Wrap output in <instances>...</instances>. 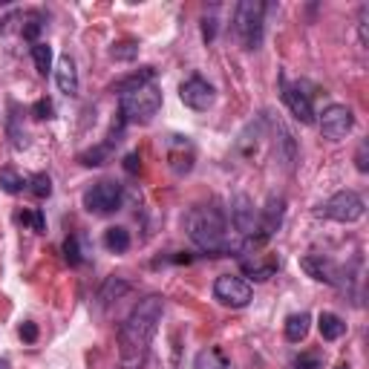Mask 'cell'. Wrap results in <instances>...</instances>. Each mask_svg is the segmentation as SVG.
Masks as SVG:
<instances>
[{
	"label": "cell",
	"instance_id": "1",
	"mask_svg": "<svg viewBox=\"0 0 369 369\" xmlns=\"http://www.w3.org/2000/svg\"><path fill=\"white\" fill-rule=\"evenodd\" d=\"M165 312V300L159 294H148L145 300H138L136 309L127 314V320L121 323L119 329V352L124 363H138L142 355L148 352L156 329H159V320Z\"/></svg>",
	"mask_w": 369,
	"mask_h": 369
},
{
	"label": "cell",
	"instance_id": "2",
	"mask_svg": "<svg viewBox=\"0 0 369 369\" xmlns=\"http://www.w3.org/2000/svg\"><path fill=\"white\" fill-rule=\"evenodd\" d=\"M184 231L211 257H222L228 251H237V246L228 243V222L216 205H194L184 214Z\"/></svg>",
	"mask_w": 369,
	"mask_h": 369
},
{
	"label": "cell",
	"instance_id": "3",
	"mask_svg": "<svg viewBox=\"0 0 369 369\" xmlns=\"http://www.w3.org/2000/svg\"><path fill=\"white\" fill-rule=\"evenodd\" d=\"M159 107H162V89L148 84V87L127 92V96L119 99V119L124 124H148V121H153Z\"/></svg>",
	"mask_w": 369,
	"mask_h": 369
},
{
	"label": "cell",
	"instance_id": "4",
	"mask_svg": "<svg viewBox=\"0 0 369 369\" xmlns=\"http://www.w3.org/2000/svg\"><path fill=\"white\" fill-rule=\"evenodd\" d=\"M263 29H265V6L260 0H243L234 12V32L243 50H257L263 43Z\"/></svg>",
	"mask_w": 369,
	"mask_h": 369
},
{
	"label": "cell",
	"instance_id": "5",
	"mask_svg": "<svg viewBox=\"0 0 369 369\" xmlns=\"http://www.w3.org/2000/svg\"><path fill=\"white\" fill-rule=\"evenodd\" d=\"M84 208L92 214V216H110L121 208L124 202V184L113 182V179H101L96 184H89L81 197Z\"/></svg>",
	"mask_w": 369,
	"mask_h": 369
},
{
	"label": "cell",
	"instance_id": "6",
	"mask_svg": "<svg viewBox=\"0 0 369 369\" xmlns=\"http://www.w3.org/2000/svg\"><path fill=\"white\" fill-rule=\"evenodd\" d=\"M363 214H366V205L355 191H338L335 197H329L317 208V216H326V219H335V222H343V225L358 222Z\"/></svg>",
	"mask_w": 369,
	"mask_h": 369
},
{
	"label": "cell",
	"instance_id": "7",
	"mask_svg": "<svg viewBox=\"0 0 369 369\" xmlns=\"http://www.w3.org/2000/svg\"><path fill=\"white\" fill-rule=\"evenodd\" d=\"M214 297L222 303V306H231V309H246L254 297L251 286L243 280V277H234V274H222L216 277L214 283Z\"/></svg>",
	"mask_w": 369,
	"mask_h": 369
},
{
	"label": "cell",
	"instance_id": "8",
	"mask_svg": "<svg viewBox=\"0 0 369 369\" xmlns=\"http://www.w3.org/2000/svg\"><path fill=\"white\" fill-rule=\"evenodd\" d=\"M179 99H182V104L184 107H191V110H208L211 104H214V99H216V89H214V84L211 81H205L202 75H191L188 81H182V87H179Z\"/></svg>",
	"mask_w": 369,
	"mask_h": 369
},
{
	"label": "cell",
	"instance_id": "9",
	"mask_svg": "<svg viewBox=\"0 0 369 369\" xmlns=\"http://www.w3.org/2000/svg\"><path fill=\"white\" fill-rule=\"evenodd\" d=\"M355 127V116L346 104H329L320 116V133L332 138V142H341L346 138V133Z\"/></svg>",
	"mask_w": 369,
	"mask_h": 369
},
{
	"label": "cell",
	"instance_id": "10",
	"mask_svg": "<svg viewBox=\"0 0 369 369\" xmlns=\"http://www.w3.org/2000/svg\"><path fill=\"white\" fill-rule=\"evenodd\" d=\"M280 87H283V104L292 110V116L300 121V124H314V107H312V99L297 87V84H289L286 75L280 78Z\"/></svg>",
	"mask_w": 369,
	"mask_h": 369
},
{
	"label": "cell",
	"instance_id": "11",
	"mask_svg": "<svg viewBox=\"0 0 369 369\" xmlns=\"http://www.w3.org/2000/svg\"><path fill=\"white\" fill-rule=\"evenodd\" d=\"M194 162H197V150H194V145L188 142V138L170 136L167 138V165H170V170L184 176V173L194 170Z\"/></svg>",
	"mask_w": 369,
	"mask_h": 369
},
{
	"label": "cell",
	"instance_id": "12",
	"mask_svg": "<svg viewBox=\"0 0 369 369\" xmlns=\"http://www.w3.org/2000/svg\"><path fill=\"white\" fill-rule=\"evenodd\" d=\"M300 268L317 283H326V286H341L343 283L341 280V268L329 257H323V254H306L300 260Z\"/></svg>",
	"mask_w": 369,
	"mask_h": 369
},
{
	"label": "cell",
	"instance_id": "13",
	"mask_svg": "<svg viewBox=\"0 0 369 369\" xmlns=\"http://www.w3.org/2000/svg\"><path fill=\"white\" fill-rule=\"evenodd\" d=\"M121 127H124V121L119 119V127L113 124V133L107 136V142H101V145H96V148L78 153V162H81L84 167H101V165H107L110 156H113V148L121 142V138H119V136H121Z\"/></svg>",
	"mask_w": 369,
	"mask_h": 369
},
{
	"label": "cell",
	"instance_id": "14",
	"mask_svg": "<svg viewBox=\"0 0 369 369\" xmlns=\"http://www.w3.org/2000/svg\"><path fill=\"white\" fill-rule=\"evenodd\" d=\"M257 216H260V211L254 208V202L248 197H237L234 205H231V222H234V228L246 240L257 231Z\"/></svg>",
	"mask_w": 369,
	"mask_h": 369
},
{
	"label": "cell",
	"instance_id": "15",
	"mask_svg": "<svg viewBox=\"0 0 369 369\" xmlns=\"http://www.w3.org/2000/svg\"><path fill=\"white\" fill-rule=\"evenodd\" d=\"M55 84L64 96H78V70H75V61L70 55H61L58 58V67H55Z\"/></svg>",
	"mask_w": 369,
	"mask_h": 369
},
{
	"label": "cell",
	"instance_id": "16",
	"mask_svg": "<svg viewBox=\"0 0 369 369\" xmlns=\"http://www.w3.org/2000/svg\"><path fill=\"white\" fill-rule=\"evenodd\" d=\"M153 78H156V70H153V67H142L138 72H133V75H127V78L116 81L113 92H119V99H121V96H127V92H136V89L148 87V84H150Z\"/></svg>",
	"mask_w": 369,
	"mask_h": 369
},
{
	"label": "cell",
	"instance_id": "17",
	"mask_svg": "<svg viewBox=\"0 0 369 369\" xmlns=\"http://www.w3.org/2000/svg\"><path fill=\"white\" fill-rule=\"evenodd\" d=\"M317 329H320V338H323V341H341L343 332H346V323H343L338 314H332V312H323V314L317 317Z\"/></svg>",
	"mask_w": 369,
	"mask_h": 369
},
{
	"label": "cell",
	"instance_id": "18",
	"mask_svg": "<svg viewBox=\"0 0 369 369\" xmlns=\"http://www.w3.org/2000/svg\"><path fill=\"white\" fill-rule=\"evenodd\" d=\"M194 369H231V360L219 346H208V349H202L197 355Z\"/></svg>",
	"mask_w": 369,
	"mask_h": 369
},
{
	"label": "cell",
	"instance_id": "19",
	"mask_svg": "<svg viewBox=\"0 0 369 369\" xmlns=\"http://www.w3.org/2000/svg\"><path fill=\"white\" fill-rule=\"evenodd\" d=\"M309 329H312V317H309L306 312H297V314H292V317L286 320V341L300 343V341H306Z\"/></svg>",
	"mask_w": 369,
	"mask_h": 369
},
{
	"label": "cell",
	"instance_id": "20",
	"mask_svg": "<svg viewBox=\"0 0 369 369\" xmlns=\"http://www.w3.org/2000/svg\"><path fill=\"white\" fill-rule=\"evenodd\" d=\"M104 248L113 251V254H124L130 248V231L121 228V225H113L104 231Z\"/></svg>",
	"mask_w": 369,
	"mask_h": 369
},
{
	"label": "cell",
	"instance_id": "21",
	"mask_svg": "<svg viewBox=\"0 0 369 369\" xmlns=\"http://www.w3.org/2000/svg\"><path fill=\"white\" fill-rule=\"evenodd\" d=\"M240 268L248 274V277H254V280H271V277L277 274V268H280V265H277L274 260H268V263H248V260H243L240 263Z\"/></svg>",
	"mask_w": 369,
	"mask_h": 369
},
{
	"label": "cell",
	"instance_id": "22",
	"mask_svg": "<svg viewBox=\"0 0 369 369\" xmlns=\"http://www.w3.org/2000/svg\"><path fill=\"white\" fill-rule=\"evenodd\" d=\"M110 58L116 61H136L138 58V40L136 38H121L110 46Z\"/></svg>",
	"mask_w": 369,
	"mask_h": 369
},
{
	"label": "cell",
	"instance_id": "23",
	"mask_svg": "<svg viewBox=\"0 0 369 369\" xmlns=\"http://www.w3.org/2000/svg\"><path fill=\"white\" fill-rule=\"evenodd\" d=\"M32 61H35V70H38L40 75H46V72L53 70V46L43 43V40L32 43Z\"/></svg>",
	"mask_w": 369,
	"mask_h": 369
},
{
	"label": "cell",
	"instance_id": "24",
	"mask_svg": "<svg viewBox=\"0 0 369 369\" xmlns=\"http://www.w3.org/2000/svg\"><path fill=\"white\" fill-rule=\"evenodd\" d=\"M124 292H130V283H127V280H121V277H110V280L101 286V292H99V300L107 306V303L119 300Z\"/></svg>",
	"mask_w": 369,
	"mask_h": 369
},
{
	"label": "cell",
	"instance_id": "25",
	"mask_svg": "<svg viewBox=\"0 0 369 369\" xmlns=\"http://www.w3.org/2000/svg\"><path fill=\"white\" fill-rule=\"evenodd\" d=\"M0 188H4L6 194H21V191H26V179L18 170L4 167L0 170Z\"/></svg>",
	"mask_w": 369,
	"mask_h": 369
},
{
	"label": "cell",
	"instance_id": "26",
	"mask_svg": "<svg viewBox=\"0 0 369 369\" xmlns=\"http://www.w3.org/2000/svg\"><path fill=\"white\" fill-rule=\"evenodd\" d=\"M26 191L32 197H38V199H46V197L53 194V179L46 176V173H35L32 179H26Z\"/></svg>",
	"mask_w": 369,
	"mask_h": 369
},
{
	"label": "cell",
	"instance_id": "27",
	"mask_svg": "<svg viewBox=\"0 0 369 369\" xmlns=\"http://www.w3.org/2000/svg\"><path fill=\"white\" fill-rule=\"evenodd\" d=\"M64 260H67L70 265H81V263H84V254H81V240H78L75 234H70V237L64 240Z\"/></svg>",
	"mask_w": 369,
	"mask_h": 369
},
{
	"label": "cell",
	"instance_id": "28",
	"mask_svg": "<svg viewBox=\"0 0 369 369\" xmlns=\"http://www.w3.org/2000/svg\"><path fill=\"white\" fill-rule=\"evenodd\" d=\"M18 222L32 225V231H38V234H43V231H46V219H43L40 211H21V214H18Z\"/></svg>",
	"mask_w": 369,
	"mask_h": 369
},
{
	"label": "cell",
	"instance_id": "29",
	"mask_svg": "<svg viewBox=\"0 0 369 369\" xmlns=\"http://www.w3.org/2000/svg\"><path fill=\"white\" fill-rule=\"evenodd\" d=\"M40 29H43L40 15H29V18H26V26H23V38L32 40V43H38V32H40Z\"/></svg>",
	"mask_w": 369,
	"mask_h": 369
},
{
	"label": "cell",
	"instance_id": "30",
	"mask_svg": "<svg viewBox=\"0 0 369 369\" xmlns=\"http://www.w3.org/2000/svg\"><path fill=\"white\" fill-rule=\"evenodd\" d=\"M292 369H320V355H317V352H306V355H300V358L294 360Z\"/></svg>",
	"mask_w": 369,
	"mask_h": 369
},
{
	"label": "cell",
	"instance_id": "31",
	"mask_svg": "<svg viewBox=\"0 0 369 369\" xmlns=\"http://www.w3.org/2000/svg\"><path fill=\"white\" fill-rule=\"evenodd\" d=\"M32 116H35L38 121H43V119H53V104L46 101V99L35 101V107H32Z\"/></svg>",
	"mask_w": 369,
	"mask_h": 369
},
{
	"label": "cell",
	"instance_id": "32",
	"mask_svg": "<svg viewBox=\"0 0 369 369\" xmlns=\"http://www.w3.org/2000/svg\"><path fill=\"white\" fill-rule=\"evenodd\" d=\"M18 335H21V341H26V343H35V341H38V326H35L32 320H26V323H21Z\"/></svg>",
	"mask_w": 369,
	"mask_h": 369
},
{
	"label": "cell",
	"instance_id": "33",
	"mask_svg": "<svg viewBox=\"0 0 369 369\" xmlns=\"http://www.w3.org/2000/svg\"><path fill=\"white\" fill-rule=\"evenodd\" d=\"M138 167H142V156H138V153H127V156H124V170H127V173H136Z\"/></svg>",
	"mask_w": 369,
	"mask_h": 369
},
{
	"label": "cell",
	"instance_id": "34",
	"mask_svg": "<svg viewBox=\"0 0 369 369\" xmlns=\"http://www.w3.org/2000/svg\"><path fill=\"white\" fill-rule=\"evenodd\" d=\"M355 167H358L360 173H366V170H369V162H366V142H360V148H358V156H355Z\"/></svg>",
	"mask_w": 369,
	"mask_h": 369
},
{
	"label": "cell",
	"instance_id": "35",
	"mask_svg": "<svg viewBox=\"0 0 369 369\" xmlns=\"http://www.w3.org/2000/svg\"><path fill=\"white\" fill-rule=\"evenodd\" d=\"M214 35H216V21H214V18H205V21H202V38H205V40H214Z\"/></svg>",
	"mask_w": 369,
	"mask_h": 369
},
{
	"label": "cell",
	"instance_id": "36",
	"mask_svg": "<svg viewBox=\"0 0 369 369\" xmlns=\"http://www.w3.org/2000/svg\"><path fill=\"white\" fill-rule=\"evenodd\" d=\"M0 369H9V360H0Z\"/></svg>",
	"mask_w": 369,
	"mask_h": 369
},
{
	"label": "cell",
	"instance_id": "37",
	"mask_svg": "<svg viewBox=\"0 0 369 369\" xmlns=\"http://www.w3.org/2000/svg\"><path fill=\"white\" fill-rule=\"evenodd\" d=\"M338 369H346V363H341V366H338Z\"/></svg>",
	"mask_w": 369,
	"mask_h": 369
}]
</instances>
